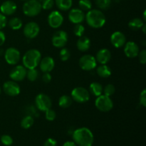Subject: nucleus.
I'll return each mask as SVG.
<instances>
[{
    "mask_svg": "<svg viewBox=\"0 0 146 146\" xmlns=\"http://www.w3.org/2000/svg\"><path fill=\"white\" fill-rule=\"evenodd\" d=\"M72 137L74 142L78 146H92L94 142V134L89 128L86 127L75 130Z\"/></svg>",
    "mask_w": 146,
    "mask_h": 146,
    "instance_id": "nucleus-1",
    "label": "nucleus"
},
{
    "mask_svg": "<svg viewBox=\"0 0 146 146\" xmlns=\"http://www.w3.org/2000/svg\"><path fill=\"white\" fill-rule=\"evenodd\" d=\"M86 20L89 27L94 29H99L106 24V17L104 13L98 9H91L85 16Z\"/></svg>",
    "mask_w": 146,
    "mask_h": 146,
    "instance_id": "nucleus-2",
    "label": "nucleus"
},
{
    "mask_svg": "<svg viewBox=\"0 0 146 146\" xmlns=\"http://www.w3.org/2000/svg\"><path fill=\"white\" fill-rule=\"evenodd\" d=\"M41 59V54L37 49H30L24 54L22 58L23 65L27 69L36 68Z\"/></svg>",
    "mask_w": 146,
    "mask_h": 146,
    "instance_id": "nucleus-3",
    "label": "nucleus"
},
{
    "mask_svg": "<svg viewBox=\"0 0 146 146\" xmlns=\"http://www.w3.org/2000/svg\"><path fill=\"white\" fill-rule=\"evenodd\" d=\"M23 12L27 17H36L41 11V4L38 0H27L23 5Z\"/></svg>",
    "mask_w": 146,
    "mask_h": 146,
    "instance_id": "nucleus-4",
    "label": "nucleus"
},
{
    "mask_svg": "<svg viewBox=\"0 0 146 146\" xmlns=\"http://www.w3.org/2000/svg\"><path fill=\"white\" fill-rule=\"evenodd\" d=\"M71 98L79 104H84L90 99V93L84 87H76L71 91Z\"/></svg>",
    "mask_w": 146,
    "mask_h": 146,
    "instance_id": "nucleus-5",
    "label": "nucleus"
},
{
    "mask_svg": "<svg viewBox=\"0 0 146 146\" xmlns=\"http://www.w3.org/2000/svg\"><path fill=\"white\" fill-rule=\"evenodd\" d=\"M95 106L101 112H108L113 108V103L109 96L101 95L96 99Z\"/></svg>",
    "mask_w": 146,
    "mask_h": 146,
    "instance_id": "nucleus-6",
    "label": "nucleus"
},
{
    "mask_svg": "<svg viewBox=\"0 0 146 146\" xmlns=\"http://www.w3.org/2000/svg\"><path fill=\"white\" fill-rule=\"evenodd\" d=\"M36 106L39 111H46L51 108L52 101L50 97L45 94H39L36 96Z\"/></svg>",
    "mask_w": 146,
    "mask_h": 146,
    "instance_id": "nucleus-7",
    "label": "nucleus"
},
{
    "mask_svg": "<svg viewBox=\"0 0 146 146\" xmlns=\"http://www.w3.org/2000/svg\"><path fill=\"white\" fill-rule=\"evenodd\" d=\"M97 61L92 55L86 54L81 56L79 59V66L84 71H91L96 67Z\"/></svg>",
    "mask_w": 146,
    "mask_h": 146,
    "instance_id": "nucleus-8",
    "label": "nucleus"
},
{
    "mask_svg": "<svg viewBox=\"0 0 146 146\" xmlns=\"http://www.w3.org/2000/svg\"><path fill=\"white\" fill-rule=\"evenodd\" d=\"M21 54L17 48L14 47L8 48L4 52V58L9 65H16L20 61Z\"/></svg>",
    "mask_w": 146,
    "mask_h": 146,
    "instance_id": "nucleus-9",
    "label": "nucleus"
},
{
    "mask_svg": "<svg viewBox=\"0 0 146 146\" xmlns=\"http://www.w3.org/2000/svg\"><path fill=\"white\" fill-rule=\"evenodd\" d=\"M68 38V34L64 30H59L53 35L51 41L53 46L56 48H63L66 44Z\"/></svg>",
    "mask_w": 146,
    "mask_h": 146,
    "instance_id": "nucleus-10",
    "label": "nucleus"
},
{
    "mask_svg": "<svg viewBox=\"0 0 146 146\" xmlns=\"http://www.w3.org/2000/svg\"><path fill=\"white\" fill-rule=\"evenodd\" d=\"M39 26H38V24H37V23L34 22V21H31V22L27 23V24L24 26V30H23L24 36H25L27 38H30V39L36 38V37L38 35V34H39Z\"/></svg>",
    "mask_w": 146,
    "mask_h": 146,
    "instance_id": "nucleus-11",
    "label": "nucleus"
},
{
    "mask_svg": "<svg viewBox=\"0 0 146 146\" xmlns=\"http://www.w3.org/2000/svg\"><path fill=\"white\" fill-rule=\"evenodd\" d=\"M3 90L4 92L9 96H17L20 94L21 88L16 81L11 80L4 83L3 85Z\"/></svg>",
    "mask_w": 146,
    "mask_h": 146,
    "instance_id": "nucleus-12",
    "label": "nucleus"
},
{
    "mask_svg": "<svg viewBox=\"0 0 146 146\" xmlns=\"http://www.w3.org/2000/svg\"><path fill=\"white\" fill-rule=\"evenodd\" d=\"M27 68L24 66L19 65L13 68L9 73V77L12 81H21L26 78Z\"/></svg>",
    "mask_w": 146,
    "mask_h": 146,
    "instance_id": "nucleus-13",
    "label": "nucleus"
},
{
    "mask_svg": "<svg viewBox=\"0 0 146 146\" xmlns=\"http://www.w3.org/2000/svg\"><path fill=\"white\" fill-rule=\"evenodd\" d=\"M64 22L62 14L58 11H51L48 17V23L53 29H57L61 27Z\"/></svg>",
    "mask_w": 146,
    "mask_h": 146,
    "instance_id": "nucleus-14",
    "label": "nucleus"
},
{
    "mask_svg": "<svg viewBox=\"0 0 146 146\" xmlns=\"http://www.w3.org/2000/svg\"><path fill=\"white\" fill-rule=\"evenodd\" d=\"M124 54L128 58H135L137 57L139 53V46L134 41H128L124 45Z\"/></svg>",
    "mask_w": 146,
    "mask_h": 146,
    "instance_id": "nucleus-15",
    "label": "nucleus"
},
{
    "mask_svg": "<svg viewBox=\"0 0 146 146\" xmlns=\"http://www.w3.org/2000/svg\"><path fill=\"white\" fill-rule=\"evenodd\" d=\"M68 19L73 24H81L85 19L84 11L80 9H72L68 13Z\"/></svg>",
    "mask_w": 146,
    "mask_h": 146,
    "instance_id": "nucleus-16",
    "label": "nucleus"
},
{
    "mask_svg": "<svg viewBox=\"0 0 146 146\" xmlns=\"http://www.w3.org/2000/svg\"><path fill=\"white\" fill-rule=\"evenodd\" d=\"M126 41V38L123 33L121 31H115L111 36V42L115 48H121L123 46Z\"/></svg>",
    "mask_w": 146,
    "mask_h": 146,
    "instance_id": "nucleus-17",
    "label": "nucleus"
},
{
    "mask_svg": "<svg viewBox=\"0 0 146 146\" xmlns=\"http://www.w3.org/2000/svg\"><path fill=\"white\" fill-rule=\"evenodd\" d=\"M17 4L15 2L10 0L4 1L0 7V12L5 16H10L14 14L17 11Z\"/></svg>",
    "mask_w": 146,
    "mask_h": 146,
    "instance_id": "nucleus-18",
    "label": "nucleus"
},
{
    "mask_svg": "<svg viewBox=\"0 0 146 146\" xmlns=\"http://www.w3.org/2000/svg\"><path fill=\"white\" fill-rule=\"evenodd\" d=\"M40 69L44 73L51 72L55 66V62L54 58L50 56H46L41 59L39 63Z\"/></svg>",
    "mask_w": 146,
    "mask_h": 146,
    "instance_id": "nucleus-19",
    "label": "nucleus"
},
{
    "mask_svg": "<svg viewBox=\"0 0 146 146\" xmlns=\"http://www.w3.org/2000/svg\"><path fill=\"white\" fill-rule=\"evenodd\" d=\"M111 58V53L107 48H101L97 52L96 60L101 64H106Z\"/></svg>",
    "mask_w": 146,
    "mask_h": 146,
    "instance_id": "nucleus-20",
    "label": "nucleus"
},
{
    "mask_svg": "<svg viewBox=\"0 0 146 146\" xmlns=\"http://www.w3.org/2000/svg\"><path fill=\"white\" fill-rule=\"evenodd\" d=\"M76 46L79 51H82V52L86 51L91 47V40L87 36H82L77 41Z\"/></svg>",
    "mask_w": 146,
    "mask_h": 146,
    "instance_id": "nucleus-21",
    "label": "nucleus"
},
{
    "mask_svg": "<svg viewBox=\"0 0 146 146\" xmlns=\"http://www.w3.org/2000/svg\"><path fill=\"white\" fill-rule=\"evenodd\" d=\"M96 73L100 77L104 78H108L111 75V69L106 64H101L96 68Z\"/></svg>",
    "mask_w": 146,
    "mask_h": 146,
    "instance_id": "nucleus-22",
    "label": "nucleus"
},
{
    "mask_svg": "<svg viewBox=\"0 0 146 146\" xmlns=\"http://www.w3.org/2000/svg\"><path fill=\"white\" fill-rule=\"evenodd\" d=\"M103 88L102 85L98 82H93L90 84L89 91L92 95L98 97L99 96L102 95L103 94Z\"/></svg>",
    "mask_w": 146,
    "mask_h": 146,
    "instance_id": "nucleus-23",
    "label": "nucleus"
},
{
    "mask_svg": "<svg viewBox=\"0 0 146 146\" xmlns=\"http://www.w3.org/2000/svg\"><path fill=\"white\" fill-rule=\"evenodd\" d=\"M55 3L58 9L67 11L72 7L73 0H55Z\"/></svg>",
    "mask_w": 146,
    "mask_h": 146,
    "instance_id": "nucleus-24",
    "label": "nucleus"
},
{
    "mask_svg": "<svg viewBox=\"0 0 146 146\" xmlns=\"http://www.w3.org/2000/svg\"><path fill=\"white\" fill-rule=\"evenodd\" d=\"M144 24H145V22L141 19L134 18L129 21L128 27L131 29L133 30V31H138V30L141 29Z\"/></svg>",
    "mask_w": 146,
    "mask_h": 146,
    "instance_id": "nucleus-25",
    "label": "nucleus"
},
{
    "mask_svg": "<svg viewBox=\"0 0 146 146\" xmlns=\"http://www.w3.org/2000/svg\"><path fill=\"white\" fill-rule=\"evenodd\" d=\"M8 26L13 30H19L22 27V21L18 17H13L7 21Z\"/></svg>",
    "mask_w": 146,
    "mask_h": 146,
    "instance_id": "nucleus-26",
    "label": "nucleus"
},
{
    "mask_svg": "<svg viewBox=\"0 0 146 146\" xmlns=\"http://www.w3.org/2000/svg\"><path fill=\"white\" fill-rule=\"evenodd\" d=\"M72 104V98L67 95H63L58 100V106L62 108H67Z\"/></svg>",
    "mask_w": 146,
    "mask_h": 146,
    "instance_id": "nucleus-27",
    "label": "nucleus"
},
{
    "mask_svg": "<svg viewBox=\"0 0 146 146\" xmlns=\"http://www.w3.org/2000/svg\"><path fill=\"white\" fill-rule=\"evenodd\" d=\"M34 118L31 115H26L21 119V126L24 129H29L31 128L34 124Z\"/></svg>",
    "mask_w": 146,
    "mask_h": 146,
    "instance_id": "nucleus-28",
    "label": "nucleus"
},
{
    "mask_svg": "<svg viewBox=\"0 0 146 146\" xmlns=\"http://www.w3.org/2000/svg\"><path fill=\"white\" fill-rule=\"evenodd\" d=\"M38 76V71L36 68H31L27 71V76L26 77L30 81H35Z\"/></svg>",
    "mask_w": 146,
    "mask_h": 146,
    "instance_id": "nucleus-29",
    "label": "nucleus"
},
{
    "mask_svg": "<svg viewBox=\"0 0 146 146\" xmlns=\"http://www.w3.org/2000/svg\"><path fill=\"white\" fill-rule=\"evenodd\" d=\"M78 6L82 11H89L91 9L92 4L90 0H79Z\"/></svg>",
    "mask_w": 146,
    "mask_h": 146,
    "instance_id": "nucleus-30",
    "label": "nucleus"
},
{
    "mask_svg": "<svg viewBox=\"0 0 146 146\" xmlns=\"http://www.w3.org/2000/svg\"><path fill=\"white\" fill-rule=\"evenodd\" d=\"M73 31H74V35L78 37H81L84 35V31H85V28H84V27L81 24H77L74 26Z\"/></svg>",
    "mask_w": 146,
    "mask_h": 146,
    "instance_id": "nucleus-31",
    "label": "nucleus"
},
{
    "mask_svg": "<svg viewBox=\"0 0 146 146\" xmlns=\"http://www.w3.org/2000/svg\"><path fill=\"white\" fill-rule=\"evenodd\" d=\"M71 56V52L69 50L66 48H64L60 51L59 52V57L60 59L62 61H68Z\"/></svg>",
    "mask_w": 146,
    "mask_h": 146,
    "instance_id": "nucleus-32",
    "label": "nucleus"
},
{
    "mask_svg": "<svg viewBox=\"0 0 146 146\" xmlns=\"http://www.w3.org/2000/svg\"><path fill=\"white\" fill-rule=\"evenodd\" d=\"M115 88L113 84H108V85L104 87V88L103 89V93H104V95L107 96L111 97L113 94L115 93Z\"/></svg>",
    "mask_w": 146,
    "mask_h": 146,
    "instance_id": "nucleus-33",
    "label": "nucleus"
},
{
    "mask_svg": "<svg viewBox=\"0 0 146 146\" xmlns=\"http://www.w3.org/2000/svg\"><path fill=\"white\" fill-rule=\"evenodd\" d=\"M96 4L101 9H106L111 5V0H96Z\"/></svg>",
    "mask_w": 146,
    "mask_h": 146,
    "instance_id": "nucleus-34",
    "label": "nucleus"
},
{
    "mask_svg": "<svg viewBox=\"0 0 146 146\" xmlns=\"http://www.w3.org/2000/svg\"><path fill=\"white\" fill-rule=\"evenodd\" d=\"M45 112V117L47 121H53L55 120L56 117V112L54 110L49 108V109L46 110Z\"/></svg>",
    "mask_w": 146,
    "mask_h": 146,
    "instance_id": "nucleus-35",
    "label": "nucleus"
},
{
    "mask_svg": "<svg viewBox=\"0 0 146 146\" xmlns=\"http://www.w3.org/2000/svg\"><path fill=\"white\" fill-rule=\"evenodd\" d=\"M41 4V8L44 10H48L53 8L54 5V0H43Z\"/></svg>",
    "mask_w": 146,
    "mask_h": 146,
    "instance_id": "nucleus-36",
    "label": "nucleus"
},
{
    "mask_svg": "<svg viewBox=\"0 0 146 146\" xmlns=\"http://www.w3.org/2000/svg\"><path fill=\"white\" fill-rule=\"evenodd\" d=\"M1 142L3 145L6 146H10L12 145L13 139L10 135H3L1 137Z\"/></svg>",
    "mask_w": 146,
    "mask_h": 146,
    "instance_id": "nucleus-37",
    "label": "nucleus"
},
{
    "mask_svg": "<svg viewBox=\"0 0 146 146\" xmlns=\"http://www.w3.org/2000/svg\"><path fill=\"white\" fill-rule=\"evenodd\" d=\"M140 104L143 107L146 106V90L143 89L141 92L140 94V98H139Z\"/></svg>",
    "mask_w": 146,
    "mask_h": 146,
    "instance_id": "nucleus-38",
    "label": "nucleus"
},
{
    "mask_svg": "<svg viewBox=\"0 0 146 146\" xmlns=\"http://www.w3.org/2000/svg\"><path fill=\"white\" fill-rule=\"evenodd\" d=\"M138 58H139L140 63L142 64H145L146 63V50L143 49L142 51H139L138 55Z\"/></svg>",
    "mask_w": 146,
    "mask_h": 146,
    "instance_id": "nucleus-39",
    "label": "nucleus"
},
{
    "mask_svg": "<svg viewBox=\"0 0 146 146\" xmlns=\"http://www.w3.org/2000/svg\"><path fill=\"white\" fill-rule=\"evenodd\" d=\"M7 24V19L5 15L0 12V30L4 29Z\"/></svg>",
    "mask_w": 146,
    "mask_h": 146,
    "instance_id": "nucleus-40",
    "label": "nucleus"
},
{
    "mask_svg": "<svg viewBox=\"0 0 146 146\" xmlns=\"http://www.w3.org/2000/svg\"><path fill=\"white\" fill-rule=\"evenodd\" d=\"M57 141L52 138H49L44 142V146H56Z\"/></svg>",
    "mask_w": 146,
    "mask_h": 146,
    "instance_id": "nucleus-41",
    "label": "nucleus"
},
{
    "mask_svg": "<svg viewBox=\"0 0 146 146\" xmlns=\"http://www.w3.org/2000/svg\"><path fill=\"white\" fill-rule=\"evenodd\" d=\"M51 78H52V77H51V75L49 74V73L48 72L44 73V74H43L42 76V81H44V83L48 84V83H49L50 81H51Z\"/></svg>",
    "mask_w": 146,
    "mask_h": 146,
    "instance_id": "nucleus-42",
    "label": "nucleus"
},
{
    "mask_svg": "<svg viewBox=\"0 0 146 146\" xmlns=\"http://www.w3.org/2000/svg\"><path fill=\"white\" fill-rule=\"evenodd\" d=\"M6 41V36L2 31L0 30V46L4 44Z\"/></svg>",
    "mask_w": 146,
    "mask_h": 146,
    "instance_id": "nucleus-43",
    "label": "nucleus"
},
{
    "mask_svg": "<svg viewBox=\"0 0 146 146\" xmlns=\"http://www.w3.org/2000/svg\"><path fill=\"white\" fill-rule=\"evenodd\" d=\"M62 146H77V145L74 141H66L64 143Z\"/></svg>",
    "mask_w": 146,
    "mask_h": 146,
    "instance_id": "nucleus-44",
    "label": "nucleus"
},
{
    "mask_svg": "<svg viewBox=\"0 0 146 146\" xmlns=\"http://www.w3.org/2000/svg\"><path fill=\"white\" fill-rule=\"evenodd\" d=\"M145 28H146V24H144V25L143 26V27L142 28H141V29L143 30V34H145Z\"/></svg>",
    "mask_w": 146,
    "mask_h": 146,
    "instance_id": "nucleus-45",
    "label": "nucleus"
},
{
    "mask_svg": "<svg viewBox=\"0 0 146 146\" xmlns=\"http://www.w3.org/2000/svg\"><path fill=\"white\" fill-rule=\"evenodd\" d=\"M145 11H144V12H143V21L144 22H145V21H146V17H145Z\"/></svg>",
    "mask_w": 146,
    "mask_h": 146,
    "instance_id": "nucleus-46",
    "label": "nucleus"
},
{
    "mask_svg": "<svg viewBox=\"0 0 146 146\" xmlns=\"http://www.w3.org/2000/svg\"><path fill=\"white\" fill-rule=\"evenodd\" d=\"M38 1H42L43 0H38Z\"/></svg>",
    "mask_w": 146,
    "mask_h": 146,
    "instance_id": "nucleus-47",
    "label": "nucleus"
},
{
    "mask_svg": "<svg viewBox=\"0 0 146 146\" xmlns=\"http://www.w3.org/2000/svg\"><path fill=\"white\" fill-rule=\"evenodd\" d=\"M1 88H0V94H1Z\"/></svg>",
    "mask_w": 146,
    "mask_h": 146,
    "instance_id": "nucleus-48",
    "label": "nucleus"
},
{
    "mask_svg": "<svg viewBox=\"0 0 146 146\" xmlns=\"http://www.w3.org/2000/svg\"><path fill=\"white\" fill-rule=\"evenodd\" d=\"M21 1H27V0H21Z\"/></svg>",
    "mask_w": 146,
    "mask_h": 146,
    "instance_id": "nucleus-49",
    "label": "nucleus"
}]
</instances>
